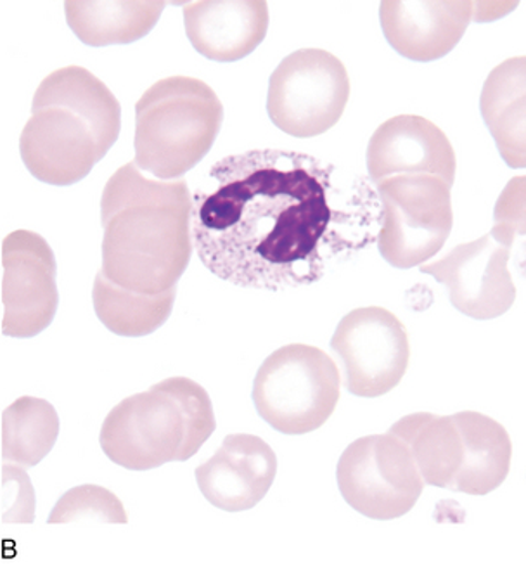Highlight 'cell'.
Returning a JSON list of instances; mask_svg holds the SVG:
<instances>
[{"label": "cell", "instance_id": "6da1fadb", "mask_svg": "<svg viewBox=\"0 0 526 564\" xmlns=\"http://www.w3.org/2000/svg\"><path fill=\"white\" fill-rule=\"evenodd\" d=\"M369 177L298 151L222 158L193 196L194 250L236 286L286 291L321 281L378 238Z\"/></svg>", "mask_w": 526, "mask_h": 564}, {"label": "cell", "instance_id": "7a4b0ae2", "mask_svg": "<svg viewBox=\"0 0 526 564\" xmlns=\"http://www.w3.org/2000/svg\"><path fill=\"white\" fill-rule=\"evenodd\" d=\"M191 210L184 178L153 181L136 163L120 166L103 191V274L142 294L178 286L193 257Z\"/></svg>", "mask_w": 526, "mask_h": 564}, {"label": "cell", "instance_id": "3957f363", "mask_svg": "<svg viewBox=\"0 0 526 564\" xmlns=\"http://www.w3.org/2000/svg\"><path fill=\"white\" fill-rule=\"evenodd\" d=\"M205 388L193 379L169 378L121 400L101 427L103 452L130 471H149L191 459L215 432Z\"/></svg>", "mask_w": 526, "mask_h": 564}, {"label": "cell", "instance_id": "277c9868", "mask_svg": "<svg viewBox=\"0 0 526 564\" xmlns=\"http://www.w3.org/2000/svg\"><path fill=\"white\" fill-rule=\"evenodd\" d=\"M224 106L203 80L169 77L151 85L136 105V165L158 181H178L210 153Z\"/></svg>", "mask_w": 526, "mask_h": 564}, {"label": "cell", "instance_id": "5b68a950", "mask_svg": "<svg viewBox=\"0 0 526 564\" xmlns=\"http://www.w3.org/2000/svg\"><path fill=\"white\" fill-rule=\"evenodd\" d=\"M342 376L330 355L310 345H286L258 369L254 402L258 415L282 435H307L330 420Z\"/></svg>", "mask_w": 526, "mask_h": 564}, {"label": "cell", "instance_id": "8992f818", "mask_svg": "<svg viewBox=\"0 0 526 564\" xmlns=\"http://www.w3.org/2000/svg\"><path fill=\"white\" fill-rule=\"evenodd\" d=\"M382 203L379 253L395 269H415L442 250L454 226L446 181L434 175H395L374 184Z\"/></svg>", "mask_w": 526, "mask_h": 564}, {"label": "cell", "instance_id": "52a82bcc", "mask_svg": "<svg viewBox=\"0 0 526 564\" xmlns=\"http://www.w3.org/2000/svg\"><path fill=\"white\" fill-rule=\"evenodd\" d=\"M350 99L345 65L324 48H300L270 75L267 113L293 138H315L336 126Z\"/></svg>", "mask_w": 526, "mask_h": 564}, {"label": "cell", "instance_id": "ba28073f", "mask_svg": "<svg viewBox=\"0 0 526 564\" xmlns=\"http://www.w3.org/2000/svg\"><path fill=\"white\" fill-rule=\"evenodd\" d=\"M336 478L346 505L378 521L402 518L425 488L409 447L391 433L350 444L337 463Z\"/></svg>", "mask_w": 526, "mask_h": 564}, {"label": "cell", "instance_id": "9c48e42d", "mask_svg": "<svg viewBox=\"0 0 526 564\" xmlns=\"http://www.w3.org/2000/svg\"><path fill=\"white\" fill-rule=\"evenodd\" d=\"M331 348L342 362L346 390L364 399L390 393L409 367L406 326L382 306H366L346 314L334 330Z\"/></svg>", "mask_w": 526, "mask_h": 564}, {"label": "cell", "instance_id": "30bf717a", "mask_svg": "<svg viewBox=\"0 0 526 564\" xmlns=\"http://www.w3.org/2000/svg\"><path fill=\"white\" fill-rule=\"evenodd\" d=\"M2 333L33 338L47 329L60 305L53 248L32 230H14L2 242Z\"/></svg>", "mask_w": 526, "mask_h": 564}, {"label": "cell", "instance_id": "8fae6325", "mask_svg": "<svg viewBox=\"0 0 526 564\" xmlns=\"http://www.w3.org/2000/svg\"><path fill=\"white\" fill-rule=\"evenodd\" d=\"M24 166L49 186H73L93 172L108 151L89 121L65 106L32 108L20 138Z\"/></svg>", "mask_w": 526, "mask_h": 564}, {"label": "cell", "instance_id": "7c38bea8", "mask_svg": "<svg viewBox=\"0 0 526 564\" xmlns=\"http://www.w3.org/2000/svg\"><path fill=\"white\" fill-rule=\"evenodd\" d=\"M511 247L485 235L459 245L443 259L421 267L449 288L450 303L461 314L479 321L501 317L516 300V286L507 263Z\"/></svg>", "mask_w": 526, "mask_h": 564}, {"label": "cell", "instance_id": "4fadbf2b", "mask_svg": "<svg viewBox=\"0 0 526 564\" xmlns=\"http://www.w3.org/2000/svg\"><path fill=\"white\" fill-rule=\"evenodd\" d=\"M455 153L443 130L418 115L390 118L374 130L367 145L373 184L395 175H434L454 186Z\"/></svg>", "mask_w": 526, "mask_h": 564}, {"label": "cell", "instance_id": "5bb4252c", "mask_svg": "<svg viewBox=\"0 0 526 564\" xmlns=\"http://www.w3.org/2000/svg\"><path fill=\"white\" fill-rule=\"evenodd\" d=\"M278 475V457L255 435L224 440L217 454L196 468L197 487L210 505L227 512L260 505Z\"/></svg>", "mask_w": 526, "mask_h": 564}, {"label": "cell", "instance_id": "9a60e30c", "mask_svg": "<svg viewBox=\"0 0 526 564\" xmlns=\"http://www.w3.org/2000/svg\"><path fill=\"white\" fill-rule=\"evenodd\" d=\"M474 14V2L385 0L379 21L386 41L400 56L418 63L440 59L461 42Z\"/></svg>", "mask_w": 526, "mask_h": 564}, {"label": "cell", "instance_id": "2e32d148", "mask_svg": "<svg viewBox=\"0 0 526 564\" xmlns=\"http://www.w3.org/2000/svg\"><path fill=\"white\" fill-rule=\"evenodd\" d=\"M185 33L202 56L234 63L254 53L269 30L264 0H205L184 6Z\"/></svg>", "mask_w": 526, "mask_h": 564}, {"label": "cell", "instance_id": "e0dca14e", "mask_svg": "<svg viewBox=\"0 0 526 564\" xmlns=\"http://www.w3.org/2000/svg\"><path fill=\"white\" fill-rule=\"evenodd\" d=\"M480 109L504 162L526 165V57H511L492 69L483 85Z\"/></svg>", "mask_w": 526, "mask_h": 564}, {"label": "cell", "instance_id": "ac0fdd59", "mask_svg": "<svg viewBox=\"0 0 526 564\" xmlns=\"http://www.w3.org/2000/svg\"><path fill=\"white\" fill-rule=\"evenodd\" d=\"M464 445V459L449 490L468 496L494 492L509 475L513 444L497 421L480 412L452 415Z\"/></svg>", "mask_w": 526, "mask_h": 564}, {"label": "cell", "instance_id": "d6986e66", "mask_svg": "<svg viewBox=\"0 0 526 564\" xmlns=\"http://www.w3.org/2000/svg\"><path fill=\"white\" fill-rule=\"evenodd\" d=\"M47 105L65 106L89 121L106 151L120 135V102L96 75L82 66L56 69L42 80L32 108Z\"/></svg>", "mask_w": 526, "mask_h": 564}, {"label": "cell", "instance_id": "ffe728a7", "mask_svg": "<svg viewBox=\"0 0 526 564\" xmlns=\"http://www.w3.org/2000/svg\"><path fill=\"white\" fill-rule=\"evenodd\" d=\"M390 433L409 447L425 484L450 488L464 459L461 432L452 415H406Z\"/></svg>", "mask_w": 526, "mask_h": 564}, {"label": "cell", "instance_id": "44dd1931", "mask_svg": "<svg viewBox=\"0 0 526 564\" xmlns=\"http://www.w3.org/2000/svg\"><path fill=\"white\" fill-rule=\"evenodd\" d=\"M165 2H65L69 29L89 47L132 44L157 26Z\"/></svg>", "mask_w": 526, "mask_h": 564}, {"label": "cell", "instance_id": "7402d4cb", "mask_svg": "<svg viewBox=\"0 0 526 564\" xmlns=\"http://www.w3.org/2000/svg\"><path fill=\"white\" fill-rule=\"evenodd\" d=\"M178 286L161 294H142L118 286L97 272L93 288L94 311L106 329L125 338H141L160 329L172 315Z\"/></svg>", "mask_w": 526, "mask_h": 564}, {"label": "cell", "instance_id": "603a6c76", "mask_svg": "<svg viewBox=\"0 0 526 564\" xmlns=\"http://www.w3.org/2000/svg\"><path fill=\"white\" fill-rule=\"evenodd\" d=\"M60 415L47 400L21 397L2 414V459L20 468L42 463L56 445Z\"/></svg>", "mask_w": 526, "mask_h": 564}, {"label": "cell", "instance_id": "cb8c5ba5", "mask_svg": "<svg viewBox=\"0 0 526 564\" xmlns=\"http://www.w3.org/2000/svg\"><path fill=\"white\" fill-rule=\"evenodd\" d=\"M127 523V512L115 494L97 485H82L57 500L47 523Z\"/></svg>", "mask_w": 526, "mask_h": 564}, {"label": "cell", "instance_id": "d4e9b609", "mask_svg": "<svg viewBox=\"0 0 526 564\" xmlns=\"http://www.w3.org/2000/svg\"><path fill=\"white\" fill-rule=\"evenodd\" d=\"M495 224L492 238L513 248L516 236H525V177H516L507 184L495 205Z\"/></svg>", "mask_w": 526, "mask_h": 564}, {"label": "cell", "instance_id": "484cf974", "mask_svg": "<svg viewBox=\"0 0 526 564\" xmlns=\"http://www.w3.org/2000/svg\"><path fill=\"white\" fill-rule=\"evenodd\" d=\"M4 523H33L35 496L24 468L4 463Z\"/></svg>", "mask_w": 526, "mask_h": 564}]
</instances>
